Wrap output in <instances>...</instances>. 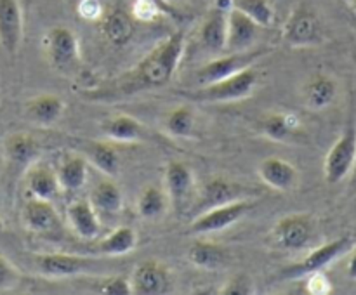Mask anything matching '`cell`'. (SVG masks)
<instances>
[{"label": "cell", "instance_id": "1", "mask_svg": "<svg viewBox=\"0 0 356 295\" xmlns=\"http://www.w3.org/2000/svg\"><path fill=\"white\" fill-rule=\"evenodd\" d=\"M184 51H186V33L183 30L174 31L156 47H153L136 68L94 89L83 90L82 96L96 103H113V101L129 99L145 90L165 87L176 75Z\"/></svg>", "mask_w": 356, "mask_h": 295}, {"label": "cell", "instance_id": "2", "mask_svg": "<svg viewBox=\"0 0 356 295\" xmlns=\"http://www.w3.org/2000/svg\"><path fill=\"white\" fill-rule=\"evenodd\" d=\"M259 83V71L256 66L242 69L236 75L222 78L219 82L209 83V85H198L195 90L183 92L193 103L202 104H225L236 103V101L247 99L252 96Z\"/></svg>", "mask_w": 356, "mask_h": 295}, {"label": "cell", "instance_id": "3", "mask_svg": "<svg viewBox=\"0 0 356 295\" xmlns=\"http://www.w3.org/2000/svg\"><path fill=\"white\" fill-rule=\"evenodd\" d=\"M282 38L292 49L318 47L325 42V30L315 9L301 2L289 12L282 26Z\"/></svg>", "mask_w": 356, "mask_h": 295}, {"label": "cell", "instance_id": "4", "mask_svg": "<svg viewBox=\"0 0 356 295\" xmlns=\"http://www.w3.org/2000/svg\"><path fill=\"white\" fill-rule=\"evenodd\" d=\"M270 54V49H249L242 52H225V56L212 59L207 65L197 69L195 80L198 85H209V83L219 82L222 78L236 75L249 66H256L257 61Z\"/></svg>", "mask_w": 356, "mask_h": 295}, {"label": "cell", "instance_id": "5", "mask_svg": "<svg viewBox=\"0 0 356 295\" xmlns=\"http://www.w3.org/2000/svg\"><path fill=\"white\" fill-rule=\"evenodd\" d=\"M254 207H256V200H250V198H242V200L232 201V203L212 207L195 215L190 224V231L193 235L221 233L242 221Z\"/></svg>", "mask_w": 356, "mask_h": 295}, {"label": "cell", "instance_id": "6", "mask_svg": "<svg viewBox=\"0 0 356 295\" xmlns=\"http://www.w3.org/2000/svg\"><path fill=\"white\" fill-rule=\"evenodd\" d=\"M35 271L40 276L49 280H63V278L82 276L90 273L97 266V260L92 257L75 255V253H35L31 257Z\"/></svg>", "mask_w": 356, "mask_h": 295}, {"label": "cell", "instance_id": "7", "mask_svg": "<svg viewBox=\"0 0 356 295\" xmlns=\"http://www.w3.org/2000/svg\"><path fill=\"white\" fill-rule=\"evenodd\" d=\"M351 246H353V238H350V236H341L332 242L323 243V245L313 248L302 260L285 267L280 273L282 280H299V278H306L316 271H323L334 260H337L348 250H351Z\"/></svg>", "mask_w": 356, "mask_h": 295}, {"label": "cell", "instance_id": "8", "mask_svg": "<svg viewBox=\"0 0 356 295\" xmlns=\"http://www.w3.org/2000/svg\"><path fill=\"white\" fill-rule=\"evenodd\" d=\"M356 162V125H348L329 149L323 162V176L329 184H339L353 172Z\"/></svg>", "mask_w": 356, "mask_h": 295}, {"label": "cell", "instance_id": "9", "mask_svg": "<svg viewBox=\"0 0 356 295\" xmlns=\"http://www.w3.org/2000/svg\"><path fill=\"white\" fill-rule=\"evenodd\" d=\"M315 221L308 214H289L278 219L271 229L273 243L282 250H302L312 243Z\"/></svg>", "mask_w": 356, "mask_h": 295}, {"label": "cell", "instance_id": "10", "mask_svg": "<svg viewBox=\"0 0 356 295\" xmlns=\"http://www.w3.org/2000/svg\"><path fill=\"white\" fill-rule=\"evenodd\" d=\"M44 51L56 69H70L80 61V42L68 26H52L44 35Z\"/></svg>", "mask_w": 356, "mask_h": 295}, {"label": "cell", "instance_id": "11", "mask_svg": "<svg viewBox=\"0 0 356 295\" xmlns=\"http://www.w3.org/2000/svg\"><path fill=\"white\" fill-rule=\"evenodd\" d=\"M132 294L138 295H162L170 288V271L163 262L156 259H146L134 267L129 276Z\"/></svg>", "mask_w": 356, "mask_h": 295}, {"label": "cell", "instance_id": "12", "mask_svg": "<svg viewBox=\"0 0 356 295\" xmlns=\"http://www.w3.org/2000/svg\"><path fill=\"white\" fill-rule=\"evenodd\" d=\"M3 162L10 172H24L28 167L38 162L42 146L28 132H13L3 139Z\"/></svg>", "mask_w": 356, "mask_h": 295}, {"label": "cell", "instance_id": "13", "mask_svg": "<svg viewBox=\"0 0 356 295\" xmlns=\"http://www.w3.org/2000/svg\"><path fill=\"white\" fill-rule=\"evenodd\" d=\"M24 17L19 0H0V47L16 56L23 44Z\"/></svg>", "mask_w": 356, "mask_h": 295}, {"label": "cell", "instance_id": "14", "mask_svg": "<svg viewBox=\"0 0 356 295\" xmlns=\"http://www.w3.org/2000/svg\"><path fill=\"white\" fill-rule=\"evenodd\" d=\"M21 222L33 235H49L61 228V217L52 201L30 196L21 208Z\"/></svg>", "mask_w": 356, "mask_h": 295}, {"label": "cell", "instance_id": "15", "mask_svg": "<svg viewBox=\"0 0 356 295\" xmlns=\"http://www.w3.org/2000/svg\"><path fill=\"white\" fill-rule=\"evenodd\" d=\"M249 196V189L245 186H242V184L233 183V180L226 179V177H214V179H211L205 184V187L198 194L195 215L204 210H209L212 207L232 203V201Z\"/></svg>", "mask_w": 356, "mask_h": 295}, {"label": "cell", "instance_id": "16", "mask_svg": "<svg viewBox=\"0 0 356 295\" xmlns=\"http://www.w3.org/2000/svg\"><path fill=\"white\" fill-rule=\"evenodd\" d=\"M261 26L250 17L236 9L228 10L226 17V45L225 52H242L254 47Z\"/></svg>", "mask_w": 356, "mask_h": 295}, {"label": "cell", "instance_id": "17", "mask_svg": "<svg viewBox=\"0 0 356 295\" xmlns=\"http://www.w3.org/2000/svg\"><path fill=\"white\" fill-rule=\"evenodd\" d=\"M65 111L66 103L58 94H38L23 104L24 118L37 127H52L61 120Z\"/></svg>", "mask_w": 356, "mask_h": 295}, {"label": "cell", "instance_id": "18", "mask_svg": "<svg viewBox=\"0 0 356 295\" xmlns=\"http://www.w3.org/2000/svg\"><path fill=\"white\" fill-rule=\"evenodd\" d=\"M257 174H259L261 180L268 187L280 191V193H287V191L294 189L299 180L298 169L291 162L280 158V156L264 158L257 167Z\"/></svg>", "mask_w": 356, "mask_h": 295}, {"label": "cell", "instance_id": "19", "mask_svg": "<svg viewBox=\"0 0 356 295\" xmlns=\"http://www.w3.org/2000/svg\"><path fill=\"white\" fill-rule=\"evenodd\" d=\"M195 184V174L184 162L170 160L163 170V189L172 207H181L190 196Z\"/></svg>", "mask_w": 356, "mask_h": 295}, {"label": "cell", "instance_id": "20", "mask_svg": "<svg viewBox=\"0 0 356 295\" xmlns=\"http://www.w3.org/2000/svg\"><path fill=\"white\" fill-rule=\"evenodd\" d=\"M66 222L82 239H96L101 235V221L89 198H80L66 207Z\"/></svg>", "mask_w": 356, "mask_h": 295}, {"label": "cell", "instance_id": "21", "mask_svg": "<svg viewBox=\"0 0 356 295\" xmlns=\"http://www.w3.org/2000/svg\"><path fill=\"white\" fill-rule=\"evenodd\" d=\"M337 92H339V87L332 76L325 75V73H315L302 85L301 97L308 110L323 111L332 106Z\"/></svg>", "mask_w": 356, "mask_h": 295}, {"label": "cell", "instance_id": "22", "mask_svg": "<svg viewBox=\"0 0 356 295\" xmlns=\"http://www.w3.org/2000/svg\"><path fill=\"white\" fill-rule=\"evenodd\" d=\"M226 17H228V10L212 7L207 12V16L202 19L197 31V38L204 51L225 52Z\"/></svg>", "mask_w": 356, "mask_h": 295}, {"label": "cell", "instance_id": "23", "mask_svg": "<svg viewBox=\"0 0 356 295\" xmlns=\"http://www.w3.org/2000/svg\"><path fill=\"white\" fill-rule=\"evenodd\" d=\"M259 130L266 139L275 142H289L301 132V120L296 113L273 111L259 120Z\"/></svg>", "mask_w": 356, "mask_h": 295}, {"label": "cell", "instance_id": "24", "mask_svg": "<svg viewBox=\"0 0 356 295\" xmlns=\"http://www.w3.org/2000/svg\"><path fill=\"white\" fill-rule=\"evenodd\" d=\"M24 183H26L30 196L40 198V200L52 201L61 191L56 170L40 162H35L24 170Z\"/></svg>", "mask_w": 356, "mask_h": 295}, {"label": "cell", "instance_id": "25", "mask_svg": "<svg viewBox=\"0 0 356 295\" xmlns=\"http://www.w3.org/2000/svg\"><path fill=\"white\" fill-rule=\"evenodd\" d=\"M54 170L63 191H79L89 176V162L83 153H65Z\"/></svg>", "mask_w": 356, "mask_h": 295}, {"label": "cell", "instance_id": "26", "mask_svg": "<svg viewBox=\"0 0 356 295\" xmlns=\"http://www.w3.org/2000/svg\"><path fill=\"white\" fill-rule=\"evenodd\" d=\"M103 135L117 142H138L145 135V127L138 118L125 113H115L104 118L99 125Z\"/></svg>", "mask_w": 356, "mask_h": 295}, {"label": "cell", "instance_id": "27", "mask_svg": "<svg viewBox=\"0 0 356 295\" xmlns=\"http://www.w3.org/2000/svg\"><path fill=\"white\" fill-rule=\"evenodd\" d=\"M138 231L131 226H118L99 239L96 252L103 257H122L131 253L138 246Z\"/></svg>", "mask_w": 356, "mask_h": 295}, {"label": "cell", "instance_id": "28", "mask_svg": "<svg viewBox=\"0 0 356 295\" xmlns=\"http://www.w3.org/2000/svg\"><path fill=\"white\" fill-rule=\"evenodd\" d=\"M170 207L169 196L165 189L156 184H148L139 193L138 201H136V210L138 215L145 221H159L167 214Z\"/></svg>", "mask_w": 356, "mask_h": 295}, {"label": "cell", "instance_id": "29", "mask_svg": "<svg viewBox=\"0 0 356 295\" xmlns=\"http://www.w3.org/2000/svg\"><path fill=\"white\" fill-rule=\"evenodd\" d=\"M89 201L97 212L117 214V212L122 210V205H124V194H122L120 186L111 177H106L90 189Z\"/></svg>", "mask_w": 356, "mask_h": 295}, {"label": "cell", "instance_id": "30", "mask_svg": "<svg viewBox=\"0 0 356 295\" xmlns=\"http://www.w3.org/2000/svg\"><path fill=\"white\" fill-rule=\"evenodd\" d=\"M228 252L225 246L211 242H197L188 250V260L198 269H219L226 264Z\"/></svg>", "mask_w": 356, "mask_h": 295}, {"label": "cell", "instance_id": "31", "mask_svg": "<svg viewBox=\"0 0 356 295\" xmlns=\"http://www.w3.org/2000/svg\"><path fill=\"white\" fill-rule=\"evenodd\" d=\"M83 156H86L90 165L96 167L99 172H103L108 177H115L118 174V169H120V155L108 142H89L86 146Z\"/></svg>", "mask_w": 356, "mask_h": 295}, {"label": "cell", "instance_id": "32", "mask_svg": "<svg viewBox=\"0 0 356 295\" xmlns=\"http://www.w3.org/2000/svg\"><path fill=\"white\" fill-rule=\"evenodd\" d=\"M197 127V115L191 106H176L163 118V128L170 137L190 139Z\"/></svg>", "mask_w": 356, "mask_h": 295}, {"label": "cell", "instance_id": "33", "mask_svg": "<svg viewBox=\"0 0 356 295\" xmlns=\"http://www.w3.org/2000/svg\"><path fill=\"white\" fill-rule=\"evenodd\" d=\"M101 31H103L104 38L110 40L111 44L122 45L132 37L134 24H132L131 17L127 14L113 9L108 14H103V17H101Z\"/></svg>", "mask_w": 356, "mask_h": 295}, {"label": "cell", "instance_id": "34", "mask_svg": "<svg viewBox=\"0 0 356 295\" xmlns=\"http://www.w3.org/2000/svg\"><path fill=\"white\" fill-rule=\"evenodd\" d=\"M232 7L245 14L261 28H270L275 23V7L271 0H232Z\"/></svg>", "mask_w": 356, "mask_h": 295}, {"label": "cell", "instance_id": "35", "mask_svg": "<svg viewBox=\"0 0 356 295\" xmlns=\"http://www.w3.org/2000/svg\"><path fill=\"white\" fill-rule=\"evenodd\" d=\"M163 14L172 16V6L167 0H134L132 16L141 23H153Z\"/></svg>", "mask_w": 356, "mask_h": 295}, {"label": "cell", "instance_id": "36", "mask_svg": "<svg viewBox=\"0 0 356 295\" xmlns=\"http://www.w3.org/2000/svg\"><path fill=\"white\" fill-rule=\"evenodd\" d=\"M21 283V271L0 253V292H10Z\"/></svg>", "mask_w": 356, "mask_h": 295}, {"label": "cell", "instance_id": "37", "mask_svg": "<svg viewBox=\"0 0 356 295\" xmlns=\"http://www.w3.org/2000/svg\"><path fill=\"white\" fill-rule=\"evenodd\" d=\"M97 292L103 295H131V281H129V278L120 276V274L104 278L99 283V287H97Z\"/></svg>", "mask_w": 356, "mask_h": 295}, {"label": "cell", "instance_id": "38", "mask_svg": "<svg viewBox=\"0 0 356 295\" xmlns=\"http://www.w3.org/2000/svg\"><path fill=\"white\" fill-rule=\"evenodd\" d=\"M254 292L252 280L245 274H236V276L229 278L221 288L222 295H250Z\"/></svg>", "mask_w": 356, "mask_h": 295}, {"label": "cell", "instance_id": "39", "mask_svg": "<svg viewBox=\"0 0 356 295\" xmlns=\"http://www.w3.org/2000/svg\"><path fill=\"white\" fill-rule=\"evenodd\" d=\"M306 290L312 295H327L332 292V281L323 271H316L306 276Z\"/></svg>", "mask_w": 356, "mask_h": 295}, {"label": "cell", "instance_id": "40", "mask_svg": "<svg viewBox=\"0 0 356 295\" xmlns=\"http://www.w3.org/2000/svg\"><path fill=\"white\" fill-rule=\"evenodd\" d=\"M76 12L86 21H99L104 14V7L101 0H79Z\"/></svg>", "mask_w": 356, "mask_h": 295}, {"label": "cell", "instance_id": "41", "mask_svg": "<svg viewBox=\"0 0 356 295\" xmlns=\"http://www.w3.org/2000/svg\"><path fill=\"white\" fill-rule=\"evenodd\" d=\"M348 276L351 278V280L356 281V246L353 250H351V255H350V260H348Z\"/></svg>", "mask_w": 356, "mask_h": 295}, {"label": "cell", "instance_id": "42", "mask_svg": "<svg viewBox=\"0 0 356 295\" xmlns=\"http://www.w3.org/2000/svg\"><path fill=\"white\" fill-rule=\"evenodd\" d=\"M348 6H350V9L356 14V0H348Z\"/></svg>", "mask_w": 356, "mask_h": 295}, {"label": "cell", "instance_id": "43", "mask_svg": "<svg viewBox=\"0 0 356 295\" xmlns=\"http://www.w3.org/2000/svg\"><path fill=\"white\" fill-rule=\"evenodd\" d=\"M3 228H6V226H3V219H2V215H0V233L3 231Z\"/></svg>", "mask_w": 356, "mask_h": 295}, {"label": "cell", "instance_id": "44", "mask_svg": "<svg viewBox=\"0 0 356 295\" xmlns=\"http://www.w3.org/2000/svg\"><path fill=\"white\" fill-rule=\"evenodd\" d=\"M351 174H353V177H355V184H356V162H355V167H353V172H351Z\"/></svg>", "mask_w": 356, "mask_h": 295}, {"label": "cell", "instance_id": "45", "mask_svg": "<svg viewBox=\"0 0 356 295\" xmlns=\"http://www.w3.org/2000/svg\"><path fill=\"white\" fill-rule=\"evenodd\" d=\"M167 2H169V3H170V6H172V3H174V2H181V0H167Z\"/></svg>", "mask_w": 356, "mask_h": 295}, {"label": "cell", "instance_id": "46", "mask_svg": "<svg viewBox=\"0 0 356 295\" xmlns=\"http://www.w3.org/2000/svg\"><path fill=\"white\" fill-rule=\"evenodd\" d=\"M70 3H73V6H76V2H79V0H68Z\"/></svg>", "mask_w": 356, "mask_h": 295}, {"label": "cell", "instance_id": "47", "mask_svg": "<svg viewBox=\"0 0 356 295\" xmlns=\"http://www.w3.org/2000/svg\"><path fill=\"white\" fill-rule=\"evenodd\" d=\"M346 2H348V0H346Z\"/></svg>", "mask_w": 356, "mask_h": 295}]
</instances>
